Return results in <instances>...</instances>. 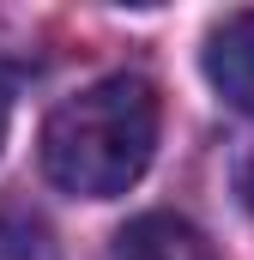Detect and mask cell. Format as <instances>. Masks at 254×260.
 <instances>
[{
	"label": "cell",
	"instance_id": "cell-2",
	"mask_svg": "<svg viewBox=\"0 0 254 260\" xmlns=\"http://www.w3.org/2000/svg\"><path fill=\"white\" fill-rule=\"evenodd\" d=\"M115 260H218L206 230L176 212H139L115 236Z\"/></svg>",
	"mask_w": 254,
	"mask_h": 260
},
{
	"label": "cell",
	"instance_id": "cell-6",
	"mask_svg": "<svg viewBox=\"0 0 254 260\" xmlns=\"http://www.w3.org/2000/svg\"><path fill=\"white\" fill-rule=\"evenodd\" d=\"M0 139H6V85H0Z\"/></svg>",
	"mask_w": 254,
	"mask_h": 260
},
{
	"label": "cell",
	"instance_id": "cell-4",
	"mask_svg": "<svg viewBox=\"0 0 254 260\" xmlns=\"http://www.w3.org/2000/svg\"><path fill=\"white\" fill-rule=\"evenodd\" d=\"M0 260H49L43 224L18 218V212H0Z\"/></svg>",
	"mask_w": 254,
	"mask_h": 260
},
{
	"label": "cell",
	"instance_id": "cell-5",
	"mask_svg": "<svg viewBox=\"0 0 254 260\" xmlns=\"http://www.w3.org/2000/svg\"><path fill=\"white\" fill-rule=\"evenodd\" d=\"M242 206H248V212H254V164H248V170H242Z\"/></svg>",
	"mask_w": 254,
	"mask_h": 260
},
{
	"label": "cell",
	"instance_id": "cell-1",
	"mask_svg": "<svg viewBox=\"0 0 254 260\" xmlns=\"http://www.w3.org/2000/svg\"><path fill=\"white\" fill-rule=\"evenodd\" d=\"M157 145V91L139 73H109L55 103L43 121V170L61 194L115 200L127 194Z\"/></svg>",
	"mask_w": 254,
	"mask_h": 260
},
{
	"label": "cell",
	"instance_id": "cell-3",
	"mask_svg": "<svg viewBox=\"0 0 254 260\" xmlns=\"http://www.w3.org/2000/svg\"><path fill=\"white\" fill-rule=\"evenodd\" d=\"M206 73H212V85H218L242 115H254V12H236V18H224V24L212 30V43H206Z\"/></svg>",
	"mask_w": 254,
	"mask_h": 260
}]
</instances>
